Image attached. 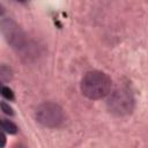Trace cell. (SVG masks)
I'll return each mask as SVG.
<instances>
[{"label":"cell","mask_w":148,"mask_h":148,"mask_svg":"<svg viewBox=\"0 0 148 148\" xmlns=\"http://www.w3.org/2000/svg\"><path fill=\"white\" fill-rule=\"evenodd\" d=\"M112 81L110 76L101 71L87 72L80 83L81 92L89 99L96 101L108 96L111 91Z\"/></svg>","instance_id":"obj_1"},{"label":"cell","mask_w":148,"mask_h":148,"mask_svg":"<svg viewBox=\"0 0 148 148\" xmlns=\"http://www.w3.org/2000/svg\"><path fill=\"white\" fill-rule=\"evenodd\" d=\"M0 32L3 36L7 44L17 52H27L29 47V42L25 32L22 28L9 17L2 18L0 21Z\"/></svg>","instance_id":"obj_2"},{"label":"cell","mask_w":148,"mask_h":148,"mask_svg":"<svg viewBox=\"0 0 148 148\" xmlns=\"http://www.w3.org/2000/svg\"><path fill=\"white\" fill-rule=\"evenodd\" d=\"M35 118L42 126L56 128L64 123L65 113L59 104L54 102H44L36 108Z\"/></svg>","instance_id":"obj_3"},{"label":"cell","mask_w":148,"mask_h":148,"mask_svg":"<svg viewBox=\"0 0 148 148\" xmlns=\"http://www.w3.org/2000/svg\"><path fill=\"white\" fill-rule=\"evenodd\" d=\"M108 109L116 116L130 114L134 109V97L127 87L117 88L108 99Z\"/></svg>","instance_id":"obj_4"},{"label":"cell","mask_w":148,"mask_h":148,"mask_svg":"<svg viewBox=\"0 0 148 148\" xmlns=\"http://www.w3.org/2000/svg\"><path fill=\"white\" fill-rule=\"evenodd\" d=\"M0 131L8 134H16L18 132V127L12 120L6 118H0Z\"/></svg>","instance_id":"obj_5"},{"label":"cell","mask_w":148,"mask_h":148,"mask_svg":"<svg viewBox=\"0 0 148 148\" xmlns=\"http://www.w3.org/2000/svg\"><path fill=\"white\" fill-rule=\"evenodd\" d=\"M13 76H14V72H13L10 66L5 65V64L0 65V81L1 82H9V81H12Z\"/></svg>","instance_id":"obj_6"},{"label":"cell","mask_w":148,"mask_h":148,"mask_svg":"<svg viewBox=\"0 0 148 148\" xmlns=\"http://www.w3.org/2000/svg\"><path fill=\"white\" fill-rule=\"evenodd\" d=\"M0 95H1L2 97H5L6 99H8V101H14V98H15L13 90H12L9 87H7V86H3V87H2V89H1V91H0Z\"/></svg>","instance_id":"obj_7"},{"label":"cell","mask_w":148,"mask_h":148,"mask_svg":"<svg viewBox=\"0 0 148 148\" xmlns=\"http://www.w3.org/2000/svg\"><path fill=\"white\" fill-rule=\"evenodd\" d=\"M0 109H1V111L5 113V114H7V116H14V110H13V108L7 103V102H5V101H1L0 102Z\"/></svg>","instance_id":"obj_8"},{"label":"cell","mask_w":148,"mask_h":148,"mask_svg":"<svg viewBox=\"0 0 148 148\" xmlns=\"http://www.w3.org/2000/svg\"><path fill=\"white\" fill-rule=\"evenodd\" d=\"M6 142H7V139H6V135L3 132L0 131V148H3L6 146Z\"/></svg>","instance_id":"obj_9"},{"label":"cell","mask_w":148,"mask_h":148,"mask_svg":"<svg viewBox=\"0 0 148 148\" xmlns=\"http://www.w3.org/2000/svg\"><path fill=\"white\" fill-rule=\"evenodd\" d=\"M5 13H6V8L0 3V16H2Z\"/></svg>","instance_id":"obj_10"},{"label":"cell","mask_w":148,"mask_h":148,"mask_svg":"<svg viewBox=\"0 0 148 148\" xmlns=\"http://www.w3.org/2000/svg\"><path fill=\"white\" fill-rule=\"evenodd\" d=\"M3 86H5V84H3V83L0 81V91H1V89H2V87H3Z\"/></svg>","instance_id":"obj_11"}]
</instances>
